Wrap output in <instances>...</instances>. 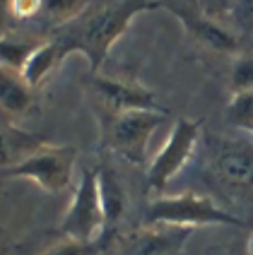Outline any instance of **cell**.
Returning a JSON list of instances; mask_svg holds the SVG:
<instances>
[{
	"mask_svg": "<svg viewBox=\"0 0 253 255\" xmlns=\"http://www.w3.org/2000/svg\"><path fill=\"white\" fill-rule=\"evenodd\" d=\"M157 5L159 2L155 0H113L111 5H106L97 14L87 17L82 27L75 29L70 24H63L65 29L53 41L60 46L63 56L82 53L89 63V70L97 72L104 65L106 56L111 53L113 43L133 24V19L140 12L155 10Z\"/></svg>",
	"mask_w": 253,
	"mask_h": 255,
	"instance_id": "cell-1",
	"label": "cell"
},
{
	"mask_svg": "<svg viewBox=\"0 0 253 255\" xmlns=\"http://www.w3.org/2000/svg\"><path fill=\"white\" fill-rule=\"evenodd\" d=\"M145 224L196 229V227H244L239 217L215 205V200L198 193L159 195L145 207Z\"/></svg>",
	"mask_w": 253,
	"mask_h": 255,
	"instance_id": "cell-2",
	"label": "cell"
},
{
	"mask_svg": "<svg viewBox=\"0 0 253 255\" xmlns=\"http://www.w3.org/2000/svg\"><path fill=\"white\" fill-rule=\"evenodd\" d=\"M77 164V147L72 144H46L34 149L29 156H24L17 166L7 169L2 176L7 178H27L34 181L41 190L58 195L68 190L75 176Z\"/></svg>",
	"mask_w": 253,
	"mask_h": 255,
	"instance_id": "cell-3",
	"label": "cell"
},
{
	"mask_svg": "<svg viewBox=\"0 0 253 255\" xmlns=\"http://www.w3.org/2000/svg\"><path fill=\"white\" fill-rule=\"evenodd\" d=\"M60 231L65 239L87 243V246H101L106 236V217L99 198L97 169H87L77 181L72 193L70 207L60 222Z\"/></svg>",
	"mask_w": 253,
	"mask_h": 255,
	"instance_id": "cell-4",
	"label": "cell"
},
{
	"mask_svg": "<svg viewBox=\"0 0 253 255\" xmlns=\"http://www.w3.org/2000/svg\"><path fill=\"white\" fill-rule=\"evenodd\" d=\"M203 137V123L193 118H179L174 128L169 130L167 142L159 147V152L152 156L145 171V181L150 190L162 193L191 161L198 142Z\"/></svg>",
	"mask_w": 253,
	"mask_h": 255,
	"instance_id": "cell-5",
	"label": "cell"
},
{
	"mask_svg": "<svg viewBox=\"0 0 253 255\" xmlns=\"http://www.w3.org/2000/svg\"><path fill=\"white\" fill-rule=\"evenodd\" d=\"M167 111H128L111 116L106 123V142L130 164L147 161V144L155 130L167 121Z\"/></svg>",
	"mask_w": 253,
	"mask_h": 255,
	"instance_id": "cell-6",
	"label": "cell"
},
{
	"mask_svg": "<svg viewBox=\"0 0 253 255\" xmlns=\"http://www.w3.org/2000/svg\"><path fill=\"white\" fill-rule=\"evenodd\" d=\"M92 94L99 106L111 116L128 114V111H167L159 106L155 92L135 82H123L113 77H92Z\"/></svg>",
	"mask_w": 253,
	"mask_h": 255,
	"instance_id": "cell-7",
	"label": "cell"
},
{
	"mask_svg": "<svg viewBox=\"0 0 253 255\" xmlns=\"http://www.w3.org/2000/svg\"><path fill=\"white\" fill-rule=\"evenodd\" d=\"M159 5H164L167 10L176 14L179 22L188 29V34L198 43H203L205 48H210L215 53H222V56H239L241 39L237 31H232L229 27L215 22L205 14H198L188 7H183V5H176V2H159Z\"/></svg>",
	"mask_w": 253,
	"mask_h": 255,
	"instance_id": "cell-8",
	"label": "cell"
},
{
	"mask_svg": "<svg viewBox=\"0 0 253 255\" xmlns=\"http://www.w3.org/2000/svg\"><path fill=\"white\" fill-rule=\"evenodd\" d=\"M212 173L232 190H253V147L241 142H220L212 152Z\"/></svg>",
	"mask_w": 253,
	"mask_h": 255,
	"instance_id": "cell-9",
	"label": "cell"
},
{
	"mask_svg": "<svg viewBox=\"0 0 253 255\" xmlns=\"http://www.w3.org/2000/svg\"><path fill=\"white\" fill-rule=\"evenodd\" d=\"M193 229L164 227V224H145L133 231L123 243V255H174L181 251Z\"/></svg>",
	"mask_w": 253,
	"mask_h": 255,
	"instance_id": "cell-10",
	"label": "cell"
},
{
	"mask_svg": "<svg viewBox=\"0 0 253 255\" xmlns=\"http://www.w3.org/2000/svg\"><path fill=\"white\" fill-rule=\"evenodd\" d=\"M97 181H99V198H101L104 217H106V234H111L113 227L123 219V214L128 210L126 185L121 183L118 173L111 166H99Z\"/></svg>",
	"mask_w": 253,
	"mask_h": 255,
	"instance_id": "cell-11",
	"label": "cell"
},
{
	"mask_svg": "<svg viewBox=\"0 0 253 255\" xmlns=\"http://www.w3.org/2000/svg\"><path fill=\"white\" fill-rule=\"evenodd\" d=\"M31 106V87L22 72L0 68V109L12 116H22Z\"/></svg>",
	"mask_w": 253,
	"mask_h": 255,
	"instance_id": "cell-12",
	"label": "cell"
},
{
	"mask_svg": "<svg viewBox=\"0 0 253 255\" xmlns=\"http://www.w3.org/2000/svg\"><path fill=\"white\" fill-rule=\"evenodd\" d=\"M65 56H63V51H60V46H58L56 41L39 43V46H34V51L29 53L27 63H24V68H22V77L27 80V85L31 87V89H36L51 72L56 70V65Z\"/></svg>",
	"mask_w": 253,
	"mask_h": 255,
	"instance_id": "cell-13",
	"label": "cell"
},
{
	"mask_svg": "<svg viewBox=\"0 0 253 255\" xmlns=\"http://www.w3.org/2000/svg\"><path fill=\"white\" fill-rule=\"evenodd\" d=\"M41 144V140L31 137L27 132H19L10 126H0V171L5 173L7 169L17 166L24 156H29L34 149H39Z\"/></svg>",
	"mask_w": 253,
	"mask_h": 255,
	"instance_id": "cell-14",
	"label": "cell"
},
{
	"mask_svg": "<svg viewBox=\"0 0 253 255\" xmlns=\"http://www.w3.org/2000/svg\"><path fill=\"white\" fill-rule=\"evenodd\" d=\"M227 123L239 130H251L253 126V92H241L232 94L227 104Z\"/></svg>",
	"mask_w": 253,
	"mask_h": 255,
	"instance_id": "cell-15",
	"label": "cell"
},
{
	"mask_svg": "<svg viewBox=\"0 0 253 255\" xmlns=\"http://www.w3.org/2000/svg\"><path fill=\"white\" fill-rule=\"evenodd\" d=\"M229 89L232 94L253 92V53H239L229 68Z\"/></svg>",
	"mask_w": 253,
	"mask_h": 255,
	"instance_id": "cell-16",
	"label": "cell"
},
{
	"mask_svg": "<svg viewBox=\"0 0 253 255\" xmlns=\"http://www.w3.org/2000/svg\"><path fill=\"white\" fill-rule=\"evenodd\" d=\"M31 51H34V46H29V43L0 36V68H10V70L22 72Z\"/></svg>",
	"mask_w": 253,
	"mask_h": 255,
	"instance_id": "cell-17",
	"label": "cell"
},
{
	"mask_svg": "<svg viewBox=\"0 0 253 255\" xmlns=\"http://www.w3.org/2000/svg\"><path fill=\"white\" fill-rule=\"evenodd\" d=\"M82 7H84L82 0H46V5H43V10L51 14L56 22H63V24L72 22L77 14L82 12Z\"/></svg>",
	"mask_w": 253,
	"mask_h": 255,
	"instance_id": "cell-18",
	"label": "cell"
},
{
	"mask_svg": "<svg viewBox=\"0 0 253 255\" xmlns=\"http://www.w3.org/2000/svg\"><path fill=\"white\" fill-rule=\"evenodd\" d=\"M227 12L241 34H253V0H229Z\"/></svg>",
	"mask_w": 253,
	"mask_h": 255,
	"instance_id": "cell-19",
	"label": "cell"
},
{
	"mask_svg": "<svg viewBox=\"0 0 253 255\" xmlns=\"http://www.w3.org/2000/svg\"><path fill=\"white\" fill-rule=\"evenodd\" d=\"M99 246H87V243L72 241V239H63V241L48 246L41 255H92Z\"/></svg>",
	"mask_w": 253,
	"mask_h": 255,
	"instance_id": "cell-20",
	"label": "cell"
},
{
	"mask_svg": "<svg viewBox=\"0 0 253 255\" xmlns=\"http://www.w3.org/2000/svg\"><path fill=\"white\" fill-rule=\"evenodd\" d=\"M46 5V0H10L7 7H10V17L14 19H29L34 14H39Z\"/></svg>",
	"mask_w": 253,
	"mask_h": 255,
	"instance_id": "cell-21",
	"label": "cell"
},
{
	"mask_svg": "<svg viewBox=\"0 0 253 255\" xmlns=\"http://www.w3.org/2000/svg\"><path fill=\"white\" fill-rule=\"evenodd\" d=\"M7 2H10V0H0V36H5L2 31H5V22H7V17H10Z\"/></svg>",
	"mask_w": 253,
	"mask_h": 255,
	"instance_id": "cell-22",
	"label": "cell"
},
{
	"mask_svg": "<svg viewBox=\"0 0 253 255\" xmlns=\"http://www.w3.org/2000/svg\"><path fill=\"white\" fill-rule=\"evenodd\" d=\"M246 255H253V231L249 236V241H246Z\"/></svg>",
	"mask_w": 253,
	"mask_h": 255,
	"instance_id": "cell-23",
	"label": "cell"
},
{
	"mask_svg": "<svg viewBox=\"0 0 253 255\" xmlns=\"http://www.w3.org/2000/svg\"><path fill=\"white\" fill-rule=\"evenodd\" d=\"M220 2H222V7H225V10L229 7V0H220Z\"/></svg>",
	"mask_w": 253,
	"mask_h": 255,
	"instance_id": "cell-24",
	"label": "cell"
},
{
	"mask_svg": "<svg viewBox=\"0 0 253 255\" xmlns=\"http://www.w3.org/2000/svg\"><path fill=\"white\" fill-rule=\"evenodd\" d=\"M249 135H253V126H251V130H249Z\"/></svg>",
	"mask_w": 253,
	"mask_h": 255,
	"instance_id": "cell-25",
	"label": "cell"
}]
</instances>
